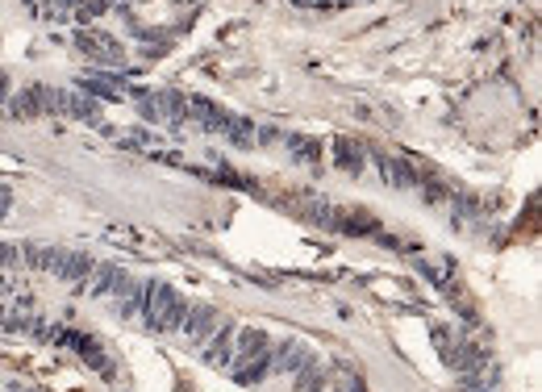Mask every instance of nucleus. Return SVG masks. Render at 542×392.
<instances>
[{
    "mask_svg": "<svg viewBox=\"0 0 542 392\" xmlns=\"http://www.w3.org/2000/svg\"><path fill=\"white\" fill-rule=\"evenodd\" d=\"M50 342H59V346H72L83 363H92L104 380H113V355L92 338V334H83V330H72V325H55V338Z\"/></svg>",
    "mask_w": 542,
    "mask_h": 392,
    "instance_id": "nucleus-1",
    "label": "nucleus"
},
{
    "mask_svg": "<svg viewBox=\"0 0 542 392\" xmlns=\"http://www.w3.org/2000/svg\"><path fill=\"white\" fill-rule=\"evenodd\" d=\"M76 46L92 63H117L121 59V46L109 34H96V29H76Z\"/></svg>",
    "mask_w": 542,
    "mask_h": 392,
    "instance_id": "nucleus-2",
    "label": "nucleus"
},
{
    "mask_svg": "<svg viewBox=\"0 0 542 392\" xmlns=\"http://www.w3.org/2000/svg\"><path fill=\"white\" fill-rule=\"evenodd\" d=\"M284 151L292 155V163H301V167H321V142H317V138L288 134V138H284Z\"/></svg>",
    "mask_w": 542,
    "mask_h": 392,
    "instance_id": "nucleus-3",
    "label": "nucleus"
},
{
    "mask_svg": "<svg viewBox=\"0 0 542 392\" xmlns=\"http://www.w3.org/2000/svg\"><path fill=\"white\" fill-rule=\"evenodd\" d=\"M363 158H367V151H363V142H355V138H338L334 142V163L342 167V171H363Z\"/></svg>",
    "mask_w": 542,
    "mask_h": 392,
    "instance_id": "nucleus-4",
    "label": "nucleus"
}]
</instances>
